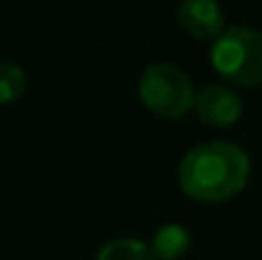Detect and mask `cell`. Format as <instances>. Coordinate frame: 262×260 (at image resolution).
I'll return each instance as SVG.
<instances>
[{"mask_svg":"<svg viewBox=\"0 0 262 260\" xmlns=\"http://www.w3.org/2000/svg\"><path fill=\"white\" fill-rule=\"evenodd\" d=\"M250 181V156L227 141H211L191 148L178 166V186L186 196L219 204L237 196Z\"/></svg>","mask_w":262,"mask_h":260,"instance_id":"6da1fadb","label":"cell"},{"mask_svg":"<svg viewBox=\"0 0 262 260\" xmlns=\"http://www.w3.org/2000/svg\"><path fill=\"white\" fill-rule=\"evenodd\" d=\"M211 67L219 77L239 87L262 85V33L245 26H229L211 41Z\"/></svg>","mask_w":262,"mask_h":260,"instance_id":"7a4b0ae2","label":"cell"},{"mask_svg":"<svg viewBox=\"0 0 262 260\" xmlns=\"http://www.w3.org/2000/svg\"><path fill=\"white\" fill-rule=\"evenodd\" d=\"M138 94L150 112L166 120H181L188 110H193L196 99L191 77L166 62L145 67L138 79Z\"/></svg>","mask_w":262,"mask_h":260,"instance_id":"3957f363","label":"cell"},{"mask_svg":"<svg viewBox=\"0 0 262 260\" xmlns=\"http://www.w3.org/2000/svg\"><path fill=\"white\" fill-rule=\"evenodd\" d=\"M193 110L201 123L211 128H232L242 117V99L227 85H209L196 92Z\"/></svg>","mask_w":262,"mask_h":260,"instance_id":"277c9868","label":"cell"},{"mask_svg":"<svg viewBox=\"0 0 262 260\" xmlns=\"http://www.w3.org/2000/svg\"><path fill=\"white\" fill-rule=\"evenodd\" d=\"M178 23L188 36L199 41H214L227 28L216 0H183L178 5Z\"/></svg>","mask_w":262,"mask_h":260,"instance_id":"5b68a950","label":"cell"},{"mask_svg":"<svg viewBox=\"0 0 262 260\" xmlns=\"http://www.w3.org/2000/svg\"><path fill=\"white\" fill-rule=\"evenodd\" d=\"M188 248H191V235L181 225H163L150 243L156 260H178L188 253Z\"/></svg>","mask_w":262,"mask_h":260,"instance_id":"8992f818","label":"cell"},{"mask_svg":"<svg viewBox=\"0 0 262 260\" xmlns=\"http://www.w3.org/2000/svg\"><path fill=\"white\" fill-rule=\"evenodd\" d=\"M97 260H156L150 245L138 237H117L99 248Z\"/></svg>","mask_w":262,"mask_h":260,"instance_id":"52a82bcc","label":"cell"},{"mask_svg":"<svg viewBox=\"0 0 262 260\" xmlns=\"http://www.w3.org/2000/svg\"><path fill=\"white\" fill-rule=\"evenodd\" d=\"M26 92V72L13 62H0V105H13Z\"/></svg>","mask_w":262,"mask_h":260,"instance_id":"ba28073f","label":"cell"}]
</instances>
